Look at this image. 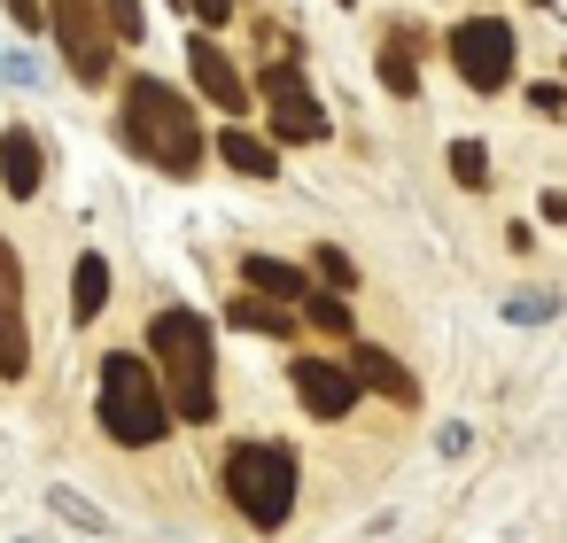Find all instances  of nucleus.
Listing matches in <instances>:
<instances>
[{"label":"nucleus","instance_id":"obj_8","mask_svg":"<svg viewBox=\"0 0 567 543\" xmlns=\"http://www.w3.org/2000/svg\"><path fill=\"white\" fill-rule=\"evenodd\" d=\"M32 365V334H24V264L0 241V380H17Z\"/></svg>","mask_w":567,"mask_h":543},{"label":"nucleus","instance_id":"obj_4","mask_svg":"<svg viewBox=\"0 0 567 543\" xmlns=\"http://www.w3.org/2000/svg\"><path fill=\"white\" fill-rule=\"evenodd\" d=\"M226 497L241 504L249 528H280L296 512V450L288 442H234L226 458Z\"/></svg>","mask_w":567,"mask_h":543},{"label":"nucleus","instance_id":"obj_24","mask_svg":"<svg viewBox=\"0 0 567 543\" xmlns=\"http://www.w3.org/2000/svg\"><path fill=\"white\" fill-rule=\"evenodd\" d=\"M0 79H9V86H40V63H32V55H9V63H0Z\"/></svg>","mask_w":567,"mask_h":543},{"label":"nucleus","instance_id":"obj_16","mask_svg":"<svg viewBox=\"0 0 567 543\" xmlns=\"http://www.w3.org/2000/svg\"><path fill=\"white\" fill-rule=\"evenodd\" d=\"M234 326H249V334H296V319H288V303H272V295H241L234 303Z\"/></svg>","mask_w":567,"mask_h":543},{"label":"nucleus","instance_id":"obj_28","mask_svg":"<svg viewBox=\"0 0 567 543\" xmlns=\"http://www.w3.org/2000/svg\"><path fill=\"white\" fill-rule=\"evenodd\" d=\"M342 9H358V0H342Z\"/></svg>","mask_w":567,"mask_h":543},{"label":"nucleus","instance_id":"obj_2","mask_svg":"<svg viewBox=\"0 0 567 543\" xmlns=\"http://www.w3.org/2000/svg\"><path fill=\"white\" fill-rule=\"evenodd\" d=\"M125 140L141 148V164H156L164 179H195L203 171V117L179 86L164 79H133L125 86Z\"/></svg>","mask_w":567,"mask_h":543},{"label":"nucleus","instance_id":"obj_26","mask_svg":"<svg viewBox=\"0 0 567 543\" xmlns=\"http://www.w3.org/2000/svg\"><path fill=\"white\" fill-rule=\"evenodd\" d=\"M528 102H536L544 117H559V109H567V94H559V86H528Z\"/></svg>","mask_w":567,"mask_h":543},{"label":"nucleus","instance_id":"obj_15","mask_svg":"<svg viewBox=\"0 0 567 543\" xmlns=\"http://www.w3.org/2000/svg\"><path fill=\"white\" fill-rule=\"evenodd\" d=\"M241 280H249V288H265L272 303H303V295H311V280H303L296 264H280V257H249V264H241Z\"/></svg>","mask_w":567,"mask_h":543},{"label":"nucleus","instance_id":"obj_9","mask_svg":"<svg viewBox=\"0 0 567 543\" xmlns=\"http://www.w3.org/2000/svg\"><path fill=\"white\" fill-rule=\"evenodd\" d=\"M296 396H303V411L311 419H350L358 411V373L350 365H327V357H296Z\"/></svg>","mask_w":567,"mask_h":543},{"label":"nucleus","instance_id":"obj_7","mask_svg":"<svg viewBox=\"0 0 567 543\" xmlns=\"http://www.w3.org/2000/svg\"><path fill=\"white\" fill-rule=\"evenodd\" d=\"M265 109H272L280 140H327V109L311 102V86H303L296 63H265Z\"/></svg>","mask_w":567,"mask_h":543},{"label":"nucleus","instance_id":"obj_13","mask_svg":"<svg viewBox=\"0 0 567 543\" xmlns=\"http://www.w3.org/2000/svg\"><path fill=\"white\" fill-rule=\"evenodd\" d=\"M350 373H358V388H381V396H404V404H412V380H404V365H396L389 349L358 342V349H350Z\"/></svg>","mask_w":567,"mask_h":543},{"label":"nucleus","instance_id":"obj_10","mask_svg":"<svg viewBox=\"0 0 567 543\" xmlns=\"http://www.w3.org/2000/svg\"><path fill=\"white\" fill-rule=\"evenodd\" d=\"M187 71H195L203 102H218L226 117H241V109H249V86H241V71H234V63H226L210 40H195V48H187Z\"/></svg>","mask_w":567,"mask_h":543},{"label":"nucleus","instance_id":"obj_23","mask_svg":"<svg viewBox=\"0 0 567 543\" xmlns=\"http://www.w3.org/2000/svg\"><path fill=\"white\" fill-rule=\"evenodd\" d=\"M303 303H311V326L319 334H350V303L342 295H303Z\"/></svg>","mask_w":567,"mask_h":543},{"label":"nucleus","instance_id":"obj_17","mask_svg":"<svg viewBox=\"0 0 567 543\" xmlns=\"http://www.w3.org/2000/svg\"><path fill=\"white\" fill-rule=\"evenodd\" d=\"M48 504H55V520H71V528H86V535H117V528H110V512H102V504H86L79 489H48Z\"/></svg>","mask_w":567,"mask_h":543},{"label":"nucleus","instance_id":"obj_14","mask_svg":"<svg viewBox=\"0 0 567 543\" xmlns=\"http://www.w3.org/2000/svg\"><path fill=\"white\" fill-rule=\"evenodd\" d=\"M218 156H226L241 179H272V171H280V156H272L257 133H241V125H226V133H218Z\"/></svg>","mask_w":567,"mask_h":543},{"label":"nucleus","instance_id":"obj_11","mask_svg":"<svg viewBox=\"0 0 567 543\" xmlns=\"http://www.w3.org/2000/svg\"><path fill=\"white\" fill-rule=\"evenodd\" d=\"M40 179H48L40 140H32L24 125H9V133H0V187H9L17 202H32V195H40Z\"/></svg>","mask_w":567,"mask_h":543},{"label":"nucleus","instance_id":"obj_12","mask_svg":"<svg viewBox=\"0 0 567 543\" xmlns=\"http://www.w3.org/2000/svg\"><path fill=\"white\" fill-rule=\"evenodd\" d=\"M102 303H110V264L86 249V257L71 264V319L86 326V319H102Z\"/></svg>","mask_w":567,"mask_h":543},{"label":"nucleus","instance_id":"obj_20","mask_svg":"<svg viewBox=\"0 0 567 543\" xmlns=\"http://www.w3.org/2000/svg\"><path fill=\"white\" fill-rule=\"evenodd\" d=\"M102 24H110V40H148V9H141V0H102Z\"/></svg>","mask_w":567,"mask_h":543},{"label":"nucleus","instance_id":"obj_21","mask_svg":"<svg viewBox=\"0 0 567 543\" xmlns=\"http://www.w3.org/2000/svg\"><path fill=\"white\" fill-rule=\"evenodd\" d=\"M451 179L458 187H489V148L482 140H451Z\"/></svg>","mask_w":567,"mask_h":543},{"label":"nucleus","instance_id":"obj_5","mask_svg":"<svg viewBox=\"0 0 567 543\" xmlns=\"http://www.w3.org/2000/svg\"><path fill=\"white\" fill-rule=\"evenodd\" d=\"M513 55H520V40H513L497 17H466V24H451V71H458L474 94H497V86L513 79Z\"/></svg>","mask_w":567,"mask_h":543},{"label":"nucleus","instance_id":"obj_19","mask_svg":"<svg viewBox=\"0 0 567 543\" xmlns=\"http://www.w3.org/2000/svg\"><path fill=\"white\" fill-rule=\"evenodd\" d=\"M505 319H513V326H544V319H559V288H520V295H505Z\"/></svg>","mask_w":567,"mask_h":543},{"label":"nucleus","instance_id":"obj_25","mask_svg":"<svg viewBox=\"0 0 567 543\" xmlns=\"http://www.w3.org/2000/svg\"><path fill=\"white\" fill-rule=\"evenodd\" d=\"M9 17H17L24 32H40V24H48V9H40V0H9Z\"/></svg>","mask_w":567,"mask_h":543},{"label":"nucleus","instance_id":"obj_3","mask_svg":"<svg viewBox=\"0 0 567 543\" xmlns=\"http://www.w3.org/2000/svg\"><path fill=\"white\" fill-rule=\"evenodd\" d=\"M102 427L125 450H156L172 435V404H164V380H156L148 357H133V349L102 357Z\"/></svg>","mask_w":567,"mask_h":543},{"label":"nucleus","instance_id":"obj_22","mask_svg":"<svg viewBox=\"0 0 567 543\" xmlns=\"http://www.w3.org/2000/svg\"><path fill=\"white\" fill-rule=\"evenodd\" d=\"M311 272H319V280H327L334 295H342V288H358V264H350L342 249H319V257H311Z\"/></svg>","mask_w":567,"mask_h":543},{"label":"nucleus","instance_id":"obj_1","mask_svg":"<svg viewBox=\"0 0 567 543\" xmlns=\"http://www.w3.org/2000/svg\"><path fill=\"white\" fill-rule=\"evenodd\" d=\"M148 357H156V380H164V404L172 419L187 427H210L218 419V380H210V319L172 303L148 319Z\"/></svg>","mask_w":567,"mask_h":543},{"label":"nucleus","instance_id":"obj_27","mask_svg":"<svg viewBox=\"0 0 567 543\" xmlns=\"http://www.w3.org/2000/svg\"><path fill=\"white\" fill-rule=\"evenodd\" d=\"M187 9H195L203 24H226V9H234V0H187Z\"/></svg>","mask_w":567,"mask_h":543},{"label":"nucleus","instance_id":"obj_6","mask_svg":"<svg viewBox=\"0 0 567 543\" xmlns=\"http://www.w3.org/2000/svg\"><path fill=\"white\" fill-rule=\"evenodd\" d=\"M48 24H55V48H63V63H71L86 86H102V79H110V55H117V40H110V24L94 17V0H48Z\"/></svg>","mask_w":567,"mask_h":543},{"label":"nucleus","instance_id":"obj_18","mask_svg":"<svg viewBox=\"0 0 567 543\" xmlns=\"http://www.w3.org/2000/svg\"><path fill=\"white\" fill-rule=\"evenodd\" d=\"M381 79H389V94H396V102H412V94H420V63H412V48H404V40H389V48H381Z\"/></svg>","mask_w":567,"mask_h":543}]
</instances>
